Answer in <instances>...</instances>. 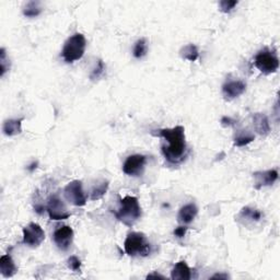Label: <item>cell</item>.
Masks as SVG:
<instances>
[{
	"label": "cell",
	"instance_id": "obj_26",
	"mask_svg": "<svg viewBox=\"0 0 280 280\" xmlns=\"http://www.w3.org/2000/svg\"><path fill=\"white\" fill-rule=\"evenodd\" d=\"M238 4V1H231V0H222V1L219 2V7L220 10L224 13H229L232 9Z\"/></svg>",
	"mask_w": 280,
	"mask_h": 280
},
{
	"label": "cell",
	"instance_id": "obj_20",
	"mask_svg": "<svg viewBox=\"0 0 280 280\" xmlns=\"http://www.w3.org/2000/svg\"><path fill=\"white\" fill-rule=\"evenodd\" d=\"M255 139L254 135H252L249 132H244V130H241V132L236 135L234 138V146L235 147H244L246 144H249L253 141Z\"/></svg>",
	"mask_w": 280,
	"mask_h": 280
},
{
	"label": "cell",
	"instance_id": "obj_21",
	"mask_svg": "<svg viewBox=\"0 0 280 280\" xmlns=\"http://www.w3.org/2000/svg\"><path fill=\"white\" fill-rule=\"evenodd\" d=\"M42 12V8L40 7L38 1H30L27 3V6L23 9V14L28 18H35L40 16Z\"/></svg>",
	"mask_w": 280,
	"mask_h": 280
},
{
	"label": "cell",
	"instance_id": "obj_4",
	"mask_svg": "<svg viewBox=\"0 0 280 280\" xmlns=\"http://www.w3.org/2000/svg\"><path fill=\"white\" fill-rule=\"evenodd\" d=\"M124 249L129 256H148L151 253V245L148 242L146 235L139 232H132L127 235Z\"/></svg>",
	"mask_w": 280,
	"mask_h": 280
},
{
	"label": "cell",
	"instance_id": "obj_8",
	"mask_svg": "<svg viewBox=\"0 0 280 280\" xmlns=\"http://www.w3.org/2000/svg\"><path fill=\"white\" fill-rule=\"evenodd\" d=\"M46 211L48 212L52 220H65L70 217V214L68 210H67V207L64 204V201L57 195H53L48 198Z\"/></svg>",
	"mask_w": 280,
	"mask_h": 280
},
{
	"label": "cell",
	"instance_id": "obj_1",
	"mask_svg": "<svg viewBox=\"0 0 280 280\" xmlns=\"http://www.w3.org/2000/svg\"><path fill=\"white\" fill-rule=\"evenodd\" d=\"M159 137H162L168 142V146L162 147V152L167 160L171 163H177L183 160L186 152L185 129L183 126H175L173 128H163L156 130Z\"/></svg>",
	"mask_w": 280,
	"mask_h": 280
},
{
	"label": "cell",
	"instance_id": "obj_16",
	"mask_svg": "<svg viewBox=\"0 0 280 280\" xmlns=\"http://www.w3.org/2000/svg\"><path fill=\"white\" fill-rule=\"evenodd\" d=\"M173 280H190L192 278V270L184 260L178 262L171 272Z\"/></svg>",
	"mask_w": 280,
	"mask_h": 280
},
{
	"label": "cell",
	"instance_id": "obj_14",
	"mask_svg": "<svg viewBox=\"0 0 280 280\" xmlns=\"http://www.w3.org/2000/svg\"><path fill=\"white\" fill-rule=\"evenodd\" d=\"M198 214V208L195 204H187L183 206L178 212V221L182 222L184 224H188L195 219V217Z\"/></svg>",
	"mask_w": 280,
	"mask_h": 280
},
{
	"label": "cell",
	"instance_id": "obj_22",
	"mask_svg": "<svg viewBox=\"0 0 280 280\" xmlns=\"http://www.w3.org/2000/svg\"><path fill=\"white\" fill-rule=\"evenodd\" d=\"M108 190H109V182L108 181H103L102 183H101V184L96 185L95 187H93V190L91 191L90 199L91 200L101 199L106 194V192H108Z\"/></svg>",
	"mask_w": 280,
	"mask_h": 280
},
{
	"label": "cell",
	"instance_id": "obj_3",
	"mask_svg": "<svg viewBox=\"0 0 280 280\" xmlns=\"http://www.w3.org/2000/svg\"><path fill=\"white\" fill-rule=\"evenodd\" d=\"M85 46L86 41L84 35L81 33H76L65 42L61 52L62 58L68 64L81 59L82 56L84 55Z\"/></svg>",
	"mask_w": 280,
	"mask_h": 280
},
{
	"label": "cell",
	"instance_id": "obj_19",
	"mask_svg": "<svg viewBox=\"0 0 280 280\" xmlns=\"http://www.w3.org/2000/svg\"><path fill=\"white\" fill-rule=\"evenodd\" d=\"M263 214L257 209L251 208V207H244V208L241 210L240 217L242 219H246L248 221H252V222H257L260 219H262Z\"/></svg>",
	"mask_w": 280,
	"mask_h": 280
},
{
	"label": "cell",
	"instance_id": "obj_6",
	"mask_svg": "<svg viewBox=\"0 0 280 280\" xmlns=\"http://www.w3.org/2000/svg\"><path fill=\"white\" fill-rule=\"evenodd\" d=\"M64 194L66 199L72 205L82 207L86 204V196L84 192V188H82L81 181L76 180L68 183V185L64 190Z\"/></svg>",
	"mask_w": 280,
	"mask_h": 280
},
{
	"label": "cell",
	"instance_id": "obj_29",
	"mask_svg": "<svg viewBox=\"0 0 280 280\" xmlns=\"http://www.w3.org/2000/svg\"><path fill=\"white\" fill-rule=\"evenodd\" d=\"M186 231H187V228H185V226H178V228L174 230V235L177 236L178 239H182L185 236Z\"/></svg>",
	"mask_w": 280,
	"mask_h": 280
},
{
	"label": "cell",
	"instance_id": "obj_17",
	"mask_svg": "<svg viewBox=\"0 0 280 280\" xmlns=\"http://www.w3.org/2000/svg\"><path fill=\"white\" fill-rule=\"evenodd\" d=\"M22 122H23V118L6 120L2 126L3 134L9 137L16 136V135L21 134L22 133Z\"/></svg>",
	"mask_w": 280,
	"mask_h": 280
},
{
	"label": "cell",
	"instance_id": "obj_30",
	"mask_svg": "<svg viewBox=\"0 0 280 280\" xmlns=\"http://www.w3.org/2000/svg\"><path fill=\"white\" fill-rule=\"evenodd\" d=\"M150 278H159V279H166V277L162 276V275L158 274V273H152V274H149L147 276V279H150Z\"/></svg>",
	"mask_w": 280,
	"mask_h": 280
},
{
	"label": "cell",
	"instance_id": "obj_27",
	"mask_svg": "<svg viewBox=\"0 0 280 280\" xmlns=\"http://www.w3.org/2000/svg\"><path fill=\"white\" fill-rule=\"evenodd\" d=\"M105 70V66L103 64L102 60H99L98 61V65H96L95 68L93 69L92 74L90 75V79L91 80H95V79H99L101 76L103 75V72Z\"/></svg>",
	"mask_w": 280,
	"mask_h": 280
},
{
	"label": "cell",
	"instance_id": "obj_32",
	"mask_svg": "<svg viewBox=\"0 0 280 280\" xmlns=\"http://www.w3.org/2000/svg\"><path fill=\"white\" fill-rule=\"evenodd\" d=\"M36 167H37V162H34V163H32V164H31L30 168H28V170L32 172L33 170H34V168H36Z\"/></svg>",
	"mask_w": 280,
	"mask_h": 280
},
{
	"label": "cell",
	"instance_id": "obj_13",
	"mask_svg": "<svg viewBox=\"0 0 280 280\" xmlns=\"http://www.w3.org/2000/svg\"><path fill=\"white\" fill-rule=\"evenodd\" d=\"M17 266L10 255H2L0 257V272L4 278H11L17 274Z\"/></svg>",
	"mask_w": 280,
	"mask_h": 280
},
{
	"label": "cell",
	"instance_id": "obj_7",
	"mask_svg": "<svg viewBox=\"0 0 280 280\" xmlns=\"http://www.w3.org/2000/svg\"><path fill=\"white\" fill-rule=\"evenodd\" d=\"M45 240V232L41 225L32 222L23 228V244H27L31 248H37Z\"/></svg>",
	"mask_w": 280,
	"mask_h": 280
},
{
	"label": "cell",
	"instance_id": "obj_28",
	"mask_svg": "<svg viewBox=\"0 0 280 280\" xmlns=\"http://www.w3.org/2000/svg\"><path fill=\"white\" fill-rule=\"evenodd\" d=\"M236 123V120L233 119V118H231V117H228V116H224L221 118V124H222V126H234Z\"/></svg>",
	"mask_w": 280,
	"mask_h": 280
},
{
	"label": "cell",
	"instance_id": "obj_15",
	"mask_svg": "<svg viewBox=\"0 0 280 280\" xmlns=\"http://www.w3.org/2000/svg\"><path fill=\"white\" fill-rule=\"evenodd\" d=\"M253 125L256 132L262 135V136H266L270 132V125L267 116L263 113H255L253 115Z\"/></svg>",
	"mask_w": 280,
	"mask_h": 280
},
{
	"label": "cell",
	"instance_id": "obj_9",
	"mask_svg": "<svg viewBox=\"0 0 280 280\" xmlns=\"http://www.w3.org/2000/svg\"><path fill=\"white\" fill-rule=\"evenodd\" d=\"M147 157L143 154H133L129 156L123 164V172L129 176H139L142 174Z\"/></svg>",
	"mask_w": 280,
	"mask_h": 280
},
{
	"label": "cell",
	"instance_id": "obj_23",
	"mask_svg": "<svg viewBox=\"0 0 280 280\" xmlns=\"http://www.w3.org/2000/svg\"><path fill=\"white\" fill-rule=\"evenodd\" d=\"M147 51H148L147 41L144 40V38H140L134 46V56L136 57V58H142L143 56H146Z\"/></svg>",
	"mask_w": 280,
	"mask_h": 280
},
{
	"label": "cell",
	"instance_id": "obj_11",
	"mask_svg": "<svg viewBox=\"0 0 280 280\" xmlns=\"http://www.w3.org/2000/svg\"><path fill=\"white\" fill-rule=\"evenodd\" d=\"M245 90L246 84L242 80H231L222 85V94H224V99L228 101L239 98L240 95H242L245 92Z\"/></svg>",
	"mask_w": 280,
	"mask_h": 280
},
{
	"label": "cell",
	"instance_id": "obj_18",
	"mask_svg": "<svg viewBox=\"0 0 280 280\" xmlns=\"http://www.w3.org/2000/svg\"><path fill=\"white\" fill-rule=\"evenodd\" d=\"M180 53H181L182 58L187 59L190 61H195V60L198 59V57H199L198 48H197L196 45H194V44H188L184 47H182V50Z\"/></svg>",
	"mask_w": 280,
	"mask_h": 280
},
{
	"label": "cell",
	"instance_id": "obj_12",
	"mask_svg": "<svg viewBox=\"0 0 280 280\" xmlns=\"http://www.w3.org/2000/svg\"><path fill=\"white\" fill-rule=\"evenodd\" d=\"M255 178V187L259 188L265 186H272L275 182L278 180L277 170H268V171H258L254 173Z\"/></svg>",
	"mask_w": 280,
	"mask_h": 280
},
{
	"label": "cell",
	"instance_id": "obj_31",
	"mask_svg": "<svg viewBox=\"0 0 280 280\" xmlns=\"http://www.w3.org/2000/svg\"><path fill=\"white\" fill-rule=\"evenodd\" d=\"M212 279H228L229 276L228 275H221V274H217L215 276L211 277Z\"/></svg>",
	"mask_w": 280,
	"mask_h": 280
},
{
	"label": "cell",
	"instance_id": "obj_5",
	"mask_svg": "<svg viewBox=\"0 0 280 280\" xmlns=\"http://www.w3.org/2000/svg\"><path fill=\"white\" fill-rule=\"evenodd\" d=\"M254 64L265 75L274 74L279 68V59L276 53L269 51L268 48H264L257 53L254 58Z\"/></svg>",
	"mask_w": 280,
	"mask_h": 280
},
{
	"label": "cell",
	"instance_id": "obj_25",
	"mask_svg": "<svg viewBox=\"0 0 280 280\" xmlns=\"http://www.w3.org/2000/svg\"><path fill=\"white\" fill-rule=\"evenodd\" d=\"M67 265H68V267L71 270H74V272H81V260L77 256H70L68 260H67Z\"/></svg>",
	"mask_w": 280,
	"mask_h": 280
},
{
	"label": "cell",
	"instance_id": "obj_10",
	"mask_svg": "<svg viewBox=\"0 0 280 280\" xmlns=\"http://www.w3.org/2000/svg\"><path fill=\"white\" fill-rule=\"evenodd\" d=\"M53 239H54V242L57 245V248L61 251H67L72 244V240H74V230L68 225L60 226L59 229H57L54 232Z\"/></svg>",
	"mask_w": 280,
	"mask_h": 280
},
{
	"label": "cell",
	"instance_id": "obj_2",
	"mask_svg": "<svg viewBox=\"0 0 280 280\" xmlns=\"http://www.w3.org/2000/svg\"><path fill=\"white\" fill-rule=\"evenodd\" d=\"M119 208L115 211L116 218L124 224L132 226L141 217V207L135 196H125L119 200Z\"/></svg>",
	"mask_w": 280,
	"mask_h": 280
},
{
	"label": "cell",
	"instance_id": "obj_24",
	"mask_svg": "<svg viewBox=\"0 0 280 280\" xmlns=\"http://www.w3.org/2000/svg\"><path fill=\"white\" fill-rule=\"evenodd\" d=\"M0 77H3L4 74L10 69V60L8 59L7 57V53L4 48H1V51H0Z\"/></svg>",
	"mask_w": 280,
	"mask_h": 280
}]
</instances>
